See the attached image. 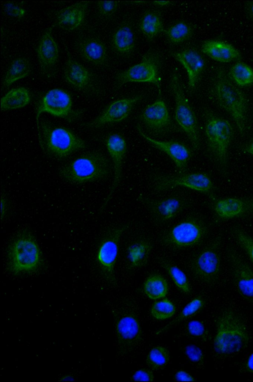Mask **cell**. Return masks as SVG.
Returning a JSON list of instances; mask_svg holds the SVG:
<instances>
[{"label": "cell", "instance_id": "obj_1", "mask_svg": "<svg viewBox=\"0 0 253 382\" xmlns=\"http://www.w3.org/2000/svg\"><path fill=\"white\" fill-rule=\"evenodd\" d=\"M250 339L247 326L241 316L231 308L222 311L216 322L215 352L223 356L238 353L248 346Z\"/></svg>", "mask_w": 253, "mask_h": 382}, {"label": "cell", "instance_id": "obj_2", "mask_svg": "<svg viewBox=\"0 0 253 382\" xmlns=\"http://www.w3.org/2000/svg\"><path fill=\"white\" fill-rule=\"evenodd\" d=\"M110 172L108 158L99 152L83 155L64 165L59 170V174L64 179L78 184L105 179Z\"/></svg>", "mask_w": 253, "mask_h": 382}, {"label": "cell", "instance_id": "obj_3", "mask_svg": "<svg viewBox=\"0 0 253 382\" xmlns=\"http://www.w3.org/2000/svg\"><path fill=\"white\" fill-rule=\"evenodd\" d=\"M43 150L56 158H64L85 148V142L69 130L42 120L38 125Z\"/></svg>", "mask_w": 253, "mask_h": 382}, {"label": "cell", "instance_id": "obj_4", "mask_svg": "<svg viewBox=\"0 0 253 382\" xmlns=\"http://www.w3.org/2000/svg\"><path fill=\"white\" fill-rule=\"evenodd\" d=\"M9 268L14 274L33 273L40 267L42 255L35 239L30 233L17 236L9 246Z\"/></svg>", "mask_w": 253, "mask_h": 382}, {"label": "cell", "instance_id": "obj_5", "mask_svg": "<svg viewBox=\"0 0 253 382\" xmlns=\"http://www.w3.org/2000/svg\"><path fill=\"white\" fill-rule=\"evenodd\" d=\"M214 88L218 103L231 116L240 133L244 134L247 112V100L244 93L221 74L218 76Z\"/></svg>", "mask_w": 253, "mask_h": 382}, {"label": "cell", "instance_id": "obj_6", "mask_svg": "<svg viewBox=\"0 0 253 382\" xmlns=\"http://www.w3.org/2000/svg\"><path fill=\"white\" fill-rule=\"evenodd\" d=\"M175 100L174 117L190 140L194 150L200 147V137L197 119L176 73L172 74L169 83Z\"/></svg>", "mask_w": 253, "mask_h": 382}, {"label": "cell", "instance_id": "obj_7", "mask_svg": "<svg viewBox=\"0 0 253 382\" xmlns=\"http://www.w3.org/2000/svg\"><path fill=\"white\" fill-rule=\"evenodd\" d=\"M233 128L223 118L210 116L205 125V134L210 150L224 171L227 166V154L233 137Z\"/></svg>", "mask_w": 253, "mask_h": 382}, {"label": "cell", "instance_id": "obj_8", "mask_svg": "<svg viewBox=\"0 0 253 382\" xmlns=\"http://www.w3.org/2000/svg\"><path fill=\"white\" fill-rule=\"evenodd\" d=\"M152 188L156 192H162L182 186L201 193H207L213 188L209 176L203 172L178 173L167 174L153 172L150 176Z\"/></svg>", "mask_w": 253, "mask_h": 382}, {"label": "cell", "instance_id": "obj_9", "mask_svg": "<svg viewBox=\"0 0 253 382\" xmlns=\"http://www.w3.org/2000/svg\"><path fill=\"white\" fill-rule=\"evenodd\" d=\"M207 227L200 219L189 217L166 232L160 241L165 246L175 248L193 247L204 239Z\"/></svg>", "mask_w": 253, "mask_h": 382}, {"label": "cell", "instance_id": "obj_10", "mask_svg": "<svg viewBox=\"0 0 253 382\" xmlns=\"http://www.w3.org/2000/svg\"><path fill=\"white\" fill-rule=\"evenodd\" d=\"M127 224L109 228L101 238L96 253V261L100 271L107 280L115 283V266L117 261L120 238Z\"/></svg>", "mask_w": 253, "mask_h": 382}, {"label": "cell", "instance_id": "obj_11", "mask_svg": "<svg viewBox=\"0 0 253 382\" xmlns=\"http://www.w3.org/2000/svg\"><path fill=\"white\" fill-rule=\"evenodd\" d=\"M221 236L214 238L193 258L191 270L201 281L211 284L218 278L221 268Z\"/></svg>", "mask_w": 253, "mask_h": 382}, {"label": "cell", "instance_id": "obj_12", "mask_svg": "<svg viewBox=\"0 0 253 382\" xmlns=\"http://www.w3.org/2000/svg\"><path fill=\"white\" fill-rule=\"evenodd\" d=\"M159 64L160 59L156 54L148 53L145 55L140 62L117 75L118 86L120 87L128 82L149 83L155 85L161 92Z\"/></svg>", "mask_w": 253, "mask_h": 382}, {"label": "cell", "instance_id": "obj_13", "mask_svg": "<svg viewBox=\"0 0 253 382\" xmlns=\"http://www.w3.org/2000/svg\"><path fill=\"white\" fill-rule=\"evenodd\" d=\"M115 330L120 353L128 354L140 343L142 331L139 321L132 312L125 311L115 318Z\"/></svg>", "mask_w": 253, "mask_h": 382}, {"label": "cell", "instance_id": "obj_14", "mask_svg": "<svg viewBox=\"0 0 253 382\" xmlns=\"http://www.w3.org/2000/svg\"><path fill=\"white\" fill-rule=\"evenodd\" d=\"M138 199L146 206L156 224H163L174 218L186 208L188 204V201L179 195L159 199L140 195Z\"/></svg>", "mask_w": 253, "mask_h": 382}, {"label": "cell", "instance_id": "obj_15", "mask_svg": "<svg viewBox=\"0 0 253 382\" xmlns=\"http://www.w3.org/2000/svg\"><path fill=\"white\" fill-rule=\"evenodd\" d=\"M227 257L232 275L239 293L253 303V270L233 247L227 249Z\"/></svg>", "mask_w": 253, "mask_h": 382}, {"label": "cell", "instance_id": "obj_16", "mask_svg": "<svg viewBox=\"0 0 253 382\" xmlns=\"http://www.w3.org/2000/svg\"><path fill=\"white\" fill-rule=\"evenodd\" d=\"M72 111V100L70 95L63 90L55 88L47 91L42 98L36 111L37 123L42 113L54 116L66 118Z\"/></svg>", "mask_w": 253, "mask_h": 382}, {"label": "cell", "instance_id": "obj_17", "mask_svg": "<svg viewBox=\"0 0 253 382\" xmlns=\"http://www.w3.org/2000/svg\"><path fill=\"white\" fill-rule=\"evenodd\" d=\"M139 134L156 149L166 154L173 161L178 173L186 171L192 151L184 143L177 141H160L146 135L139 125L137 126Z\"/></svg>", "mask_w": 253, "mask_h": 382}, {"label": "cell", "instance_id": "obj_18", "mask_svg": "<svg viewBox=\"0 0 253 382\" xmlns=\"http://www.w3.org/2000/svg\"><path fill=\"white\" fill-rule=\"evenodd\" d=\"M105 144L113 161L114 176L109 193L101 209L107 204L120 182L123 162L127 150L126 139L122 134L119 133H112L108 135L105 139Z\"/></svg>", "mask_w": 253, "mask_h": 382}, {"label": "cell", "instance_id": "obj_19", "mask_svg": "<svg viewBox=\"0 0 253 382\" xmlns=\"http://www.w3.org/2000/svg\"><path fill=\"white\" fill-rule=\"evenodd\" d=\"M137 95L118 99L109 104L93 121L88 124L91 128H97L106 124L121 122L130 113L135 105L142 99Z\"/></svg>", "mask_w": 253, "mask_h": 382}, {"label": "cell", "instance_id": "obj_20", "mask_svg": "<svg viewBox=\"0 0 253 382\" xmlns=\"http://www.w3.org/2000/svg\"><path fill=\"white\" fill-rule=\"evenodd\" d=\"M139 118L148 130L157 134L164 133L172 125L167 105L160 99L148 105L141 112Z\"/></svg>", "mask_w": 253, "mask_h": 382}, {"label": "cell", "instance_id": "obj_21", "mask_svg": "<svg viewBox=\"0 0 253 382\" xmlns=\"http://www.w3.org/2000/svg\"><path fill=\"white\" fill-rule=\"evenodd\" d=\"M213 209L216 215L223 219L253 217V199H221L214 203Z\"/></svg>", "mask_w": 253, "mask_h": 382}, {"label": "cell", "instance_id": "obj_22", "mask_svg": "<svg viewBox=\"0 0 253 382\" xmlns=\"http://www.w3.org/2000/svg\"><path fill=\"white\" fill-rule=\"evenodd\" d=\"M37 54L43 72L51 71L57 65L59 52L52 37L51 28L47 29L42 35L37 48Z\"/></svg>", "mask_w": 253, "mask_h": 382}, {"label": "cell", "instance_id": "obj_23", "mask_svg": "<svg viewBox=\"0 0 253 382\" xmlns=\"http://www.w3.org/2000/svg\"><path fill=\"white\" fill-rule=\"evenodd\" d=\"M173 56L185 68L189 87L191 89H194L205 67L203 58L197 51L192 49L175 52Z\"/></svg>", "mask_w": 253, "mask_h": 382}, {"label": "cell", "instance_id": "obj_24", "mask_svg": "<svg viewBox=\"0 0 253 382\" xmlns=\"http://www.w3.org/2000/svg\"><path fill=\"white\" fill-rule=\"evenodd\" d=\"M65 80L75 88L80 91H87L93 85V79L90 72L83 64L69 56L64 68Z\"/></svg>", "mask_w": 253, "mask_h": 382}, {"label": "cell", "instance_id": "obj_25", "mask_svg": "<svg viewBox=\"0 0 253 382\" xmlns=\"http://www.w3.org/2000/svg\"><path fill=\"white\" fill-rule=\"evenodd\" d=\"M88 1H80L61 9L56 15V23L62 29L71 31L84 22Z\"/></svg>", "mask_w": 253, "mask_h": 382}, {"label": "cell", "instance_id": "obj_26", "mask_svg": "<svg viewBox=\"0 0 253 382\" xmlns=\"http://www.w3.org/2000/svg\"><path fill=\"white\" fill-rule=\"evenodd\" d=\"M77 49L82 57L89 63L104 66L108 62V54L105 44L100 40L88 38L80 41Z\"/></svg>", "mask_w": 253, "mask_h": 382}, {"label": "cell", "instance_id": "obj_27", "mask_svg": "<svg viewBox=\"0 0 253 382\" xmlns=\"http://www.w3.org/2000/svg\"><path fill=\"white\" fill-rule=\"evenodd\" d=\"M201 50L211 59L221 62H229L241 57L239 52L232 45L218 40L204 42Z\"/></svg>", "mask_w": 253, "mask_h": 382}, {"label": "cell", "instance_id": "obj_28", "mask_svg": "<svg viewBox=\"0 0 253 382\" xmlns=\"http://www.w3.org/2000/svg\"><path fill=\"white\" fill-rule=\"evenodd\" d=\"M152 249V243L145 239L129 244L126 250L128 268L134 269L145 266L147 263Z\"/></svg>", "mask_w": 253, "mask_h": 382}, {"label": "cell", "instance_id": "obj_29", "mask_svg": "<svg viewBox=\"0 0 253 382\" xmlns=\"http://www.w3.org/2000/svg\"><path fill=\"white\" fill-rule=\"evenodd\" d=\"M30 101L28 89L23 87L14 88L1 98L0 109L3 111L20 109L28 105Z\"/></svg>", "mask_w": 253, "mask_h": 382}, {"label": "cell", "instance_id": "obj_30", "mask_svg": "<svg viewBox=\"0 0 253 382\" xmlns=\"http://www.w3.org/2000/svg\"><path fill=\"white\" fill-rule=\"evenodd\" d=\"M112 43L115 50L122 55H128L134 49L135 39L132 28L128 25L119 27L113 35Z\"/></svg>", "mask_w": 253, "mask_h": 382}, {"label": "cell", "instance_id": "obj_31", "mask_svg": "<svg viewBox=\"0 0 253 382\" xmlns=\"http://www.w3.org/2000/svg\"><path fill=\"white\" fill-rule=\"evenodd\" d=\"M31 71L29 61L23 57L13 59L10 63L4 75L3 85L8 87L18 80L28 76Z\"/></svg>", "mask_w": 253, "mask_h": 382}, {"label": "cell", "instance_id": "obj_32", "mask_svg": "<svg viewBox=\"0 0 253 382\" xmlns=\"http://www.w3.org/2000/svg\"><path fill=\"white\" fill-rule=\"evenodd\" d=\"M143 291L150 299L164 298L169 291L167 280L160 274H152L146 278L143 284Z\"/></svg>", "mask_w": 253, "mask_h": 382}, {"label": "cell", "instance_id": "obj_33", "mask_svg": "<svg viewBox=\"0 0 253 382\" xmlns=\"http://www.w3.org/2000/svg\"><path fill=\"white\" fill-rule=\"evenodd\" d=\"M139 28L143 34L149 40H152L164 31L162 20L159 14L148 11L141 18Z\"/></svg>", "mask_w": 253, "mask_h": 382}, {"label": "cell", "instance_id": "obj_34", "mask_svg": "<svg viewBox=\"0 0 253 382\" xmlns=\"http://www.w3.org/2000/svg\"><path fill=\"white\" fill-rule=\"evenodd\" d=\"M158 263L169 273L176 286L183 293L191 292V286L185 273L171 262L165 258H160Z\"/></svg>", "mask_w": 253, "mask_h": 382}, {"label": "cell", "instance_id": "obj_35", "mask_svg": "<svg viewBox=\"0 0 253 382\" xmlns=\"http://www.w3.org/2000/svg\"><path fill=\"white\" fill-rule=\"evenodd\" d=\"M205 303V301L202 297L197 296L194 298L186 305L175 319L160 329L156 334L162 333L178 323L195 315L203 308Z\"/></svg>", "mask_w": 253, "mask_h": 382}, {"label": "cell", "instance_id": "obj_36", "mask_svg": "<svg viewBox=\"0 0 253 382\" xmlns=\"http://www.w3.org/2000/svg\"><path fill=\"white\" fill-rule=\"evenodd\" d=\"M170 360V353L164 346L157 345L152 348L148 353L146 363L153 370L164 369Z\"/></svg>", "mask_w": 253, "mask_h": 382}, {"label": "cell", "instance_id": "obj_37", "mask_svg": "<svg viewBox=\"0 0 253 382\" xmlns=\"http://www.w3.org/2000/svg\"><path fill=\"white\" fill-rule=\"evenodd\" d=\"M165 32L171 43L179 44L189 40L192 37L194 30L191 25L180 21L170 26Z\"/></svg>", "mask_w": 253, "mask_h": 382}, {"label": "cell", "instance_id": "obj_38", "mask_svg": "<svg viewBox=\"0 0 253 382\" xmlns=\"http://www.w3.org/2000/svg\"><path fill=\"white\" fill-rule=\"evenodd\" d=\"M230 73L234 81L239 86L253 84V69L244 62L235 63L231 68Z\"/></svg>", "mask_w": 253, "mask_h": 382}, {"label": "cell", "instance_id": "obj_39", "mask_svg": "<svg viewBox=\"0 0 253 382\" xmlns=\"http://www.w3.org/2000/svg\"><path fill=\"white\" fill-rule=\"evenodd\" d=\"M175 310L174 304L168 298H165L155 302L152 305L150 313L155 319L164 320L172 317Z\"/></svg>", "mask_w": 253, "mask_h": 382}, {"label": "cell", "instance_id": "obj_40", "mask_svg": "<svg viewBox=\"0 0 253 382\" xmlns=\"http://www.w3.org/2000/svg\"><path fill=\"white\" fill-rule=\"evenodd\" d=\"M231 233L237 243L253 264V238L238 225L232 228Z\"/></svg>", "mask_w": 253, "mask_h": 382}, {"label": "cell", "instance_id": "obj_41", "mask_svg": "<svg viewBox=\"0 0 253 382\" xmlns=\"http://www.w3.org/2000/svg\"><path fill=\"white\" fill-rule=\"evenodd\" d=\"M188 333L196 338L206 341L209 335L208 330L203 323L198 320H193L188 323L186 326Z\"/></svg>", "mask_w": 253, "mask_h": 382}, {"label": "cell", "instance_id": "obj_42", "mask_svg": "<svg viewBox=\"0 0 253 382\" xmlns=\"http://www.w3.org/2000/svg\"><path fill=\"white\" fill-rule=\"evenodd\" d=\"M184 351L191 362L198 365H203L205 356L203 352L199 347L193 344L188 345L185 347Z\"/></svg>", "mask_w": 253, "mask_h": 382}, {"label": "cell", "instance_id": "obj_43", "mask_svg": "<svg viewBox=\"0 0 253 382\" xmlns=\"http://www.w3.org/2000/svg\"><path fill=\"white\" fill-rule=\"evenodd\" d=\"M118 2L116 1H101L97 2L98 9L102 15L110 16L117 10Z\"/></svg>", "mask_w": 253, "mask_h": 382}, {"label": "cell", "instance_id": "obj_44", "mask_svg": "<svg viewBox=\"0 0 253 382\" xmlns=\"http://www.w3.org/2000/svg\"><path fill=\"white\" fill-rule=\"evenodd\" d=\"M4 8L9 15L16 18H23L26 13L23 8L11 2H7L5 4Z\"/></svg>", "mask_w": 253, "mask_h": 382}, {"label": "cell", "instance_id": "obj_45", "mask_svg": "<svg viewBox=\"0 0 253 382\" xmlns=\"http://www.w3.org/2000/svg\"><path fill=\"white\" fill-rule=\"evenodd\" d=\"M132 379L134 381H153L154 376L151 370L147 369H140L133 374Z\"/></svg>", "mask_w": 253, "mask_h": 382}, {"label": "cell", "instance_id": "obj_46", "mask_svg": "<svg viewBox=\"0 0 253 382\" xmlns=\"http://www.w3.org/2000/svg\"><path fill=\"white\" fill-rule=\"evenodd\" d=\"M174 380L176 381H195L196 379L187 372L180 370L174 375Z\"/></svg>", "mask_w": 253, "mask_h": 382}, {"label": "cell", "instance_id": "obj_47", "mask_svg": "<svg viewBox=\"0 0 253 382\" xmlns=\"http://www.w3.org/2000/svg\"><path fill=\"white\" fill-rule=\"evenodd\" d=\"M244 368L247 372L253 374V353L247 358L244 365Z\"/></svg>", "mask_w": 253, "mask_h": 382}, {"label": "cell", "instance_id": "obj_48", "mask_svg": "<svg viewBox=\"0 0 253 382\" xmlns=\"http://www.w3.org/2000/svg\"><path fill=\"white\" fill-rule=\"evenodd\" d=\"M245 8L248 15L253 20V1L247 2L245 5Z\"/></svg>", "mask_w": 253, "mask_h": 382}, {"label": "cell", "instance_id": "obj_49", "mask_svg": "<svg viewBox=\"0 0 253 382\" xmlns=\"http://www.w3.org/2000/svg\"><path fill=\"white\" fill-rule=\"evenodd\" d=\"M7 208V203L4 197L1 196V218L5 216Z\"/></svg>", "mask_w": 253, "mask_h": 382}, {"label": "cell", "instance_id": "obj_50", "mask_svg": "<svg viewBox=\"0 0 253 382\" xmlns=\"http://www.w3.org/2000/svg\"><path fill=\"white\" fill-rule=\"evenodd\" d=\"M153 3L156 5L163 6L169 5L170 1L168 0L154 1Z\"/></svg>", "mask_w": 253, "mask_h": 382}, {"label": "cell", "instance_id": "obj_51", "mask_svg": "<svg viewBox=\"0 0 253 382\" xmlns=\"http://www.w3.org/2000/svg\"><path fill=\"white\" fill-rule=\"evenodd\" d=\"M246 152L253 155V141L246 147Z\"/></svg>", "mask_w": 253, "mask_h": 382}, {"label": "cell", "instance_id": "obj_52", "mask_svg": "<svg viewBox=\"0 0 253 382\" xmlns=\"http://www.w3.org/2000/svg\"><path fill=\"white\" fill-rule=\"evenodd\" d=\"M60 381H74V379L71 376H66L62 377Z\"/></svg>", "mask_w": 253, "mask_h": 382}]
</instances>
